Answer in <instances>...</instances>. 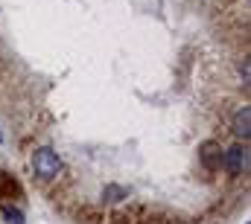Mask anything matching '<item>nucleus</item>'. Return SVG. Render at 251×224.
<instances>
[{
  "mask_svg": "<svg viewBox=\"0 0 251 224\" xmlns=\"http://www.w3.org/2000/svg\"><path fill=\"white\" fill-rule=\"evenodd\" d=\"M32 169L41 178H56L62 172V160H59V155L53 149H35L32 152Z\"/></svg>",
  "mask_w": 251,
  "mask_h": 224,
  "instance_id": "nucleus-1",
  "label": "nucleus"
},
{
  "mask_svg": "<svg viewBox=\"0 0 251 224\" xmlns=\"http://www.w3.org/2000/svg\"><path fill=\"white\" fill-rule=\"evenodd\" d=\"M249 163V152L243 149V146H231L228 152H225V157H222V166L228 169L231 175H240L243 169Z\"/></svg>",
  "mask_w": 251,
  "mask_h": 224,
  "instance_id": "nucleus-2",
  "label": "nucleus"
},
{
  "mask_svg": "<svg viewBox=\"0 0 251 224\" xmlns=\"http://www.w3.org/2000/svg\"><path fill=\"white\" fill-rule=\"evenodd\" d=\"M199 157H201V166L204 169H219L222 166V146L207 140V143L199 146Z\"/></svg>",
  "mask_w": 251,
  "mask_h": 224,
  "instance_id": "nucleus-3",
  "label": "nucleus"
},
{
  "mask_svg": "<svg viewBox=\"0 0 251 224\" xmlns=\"http://www.w3.org/2000/svg\"><path fill=\"white\" fill-rule=\"evenodd\" d=\"M234 134H237V137H249L251 134V111H249V105L234 113Z\"/></svg>",
  "mask_w": 251,
  "mask_h": 224,
  "instance_id": "nucleus-4",
  "label": "nucleus"
},
{
  "mask_svg": "<svg viewBox=\"0 0 251 224\" xmlns=\"http://www.w3.org/2000/svg\"><path fill=\"white\" fill-rule=\"evenodd\" d=\"M3 222L6 224H24V213L15 207H3Z\"/></svg>",
  "mask_w": 251,
  "mask_h": 224,
  "instance_id": "nucleus-5",
  "label": "nucleus"
},
{
  "mask_svg": "<svg viewBox=\"0 0 251 224\" xmlns=\"http://www.w3.org/2000/svg\"><path fill=\"white\" fill-rule=\"evenodd\" d=\"M102 195H108V201H120V198L126 195V189H120V186H105Z\"/></svg>",
  "mask_w": 251,
  "mask_h": 224,
  "instance_id": "nucleus-6",
  "label": "nucleus"
}]
</instances>
